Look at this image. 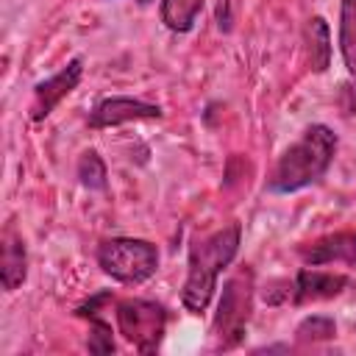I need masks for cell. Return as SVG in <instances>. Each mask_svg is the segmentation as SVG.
Masks as SVG:
<instances>
[{
	"instance_id": "cell-2",
	"label": "cell",
	"mask_w": 356,
	"mask_h": 356,
	"mask_svg": "<svg viewBox=\"0 0 356 356\" xmlns=\"http://www.w3.org/2000/svg\"><path fill=\"white\" fill-rule=\"evenodd\" d=\"M337 153V134L328 125H309L278 159L267 189L278 192V195H289L298 192L314 181H320L325 175V170L331 167Z\"/></svg>"
},
{
	"instance_id": "cell-5",
	"label": "cell",
	"mask_w": 356,
	"mask_h": 356,
	"mask_svg": "<svg viewBox=\"0 0 356 356\" xmlns=\"http://www.w3.org/2000/svg\"><path fill=\"white\" fill-rule=\"evenodd\" d=\"M117 328L139 353H156L167 328V312L161 303L131 298L117 303Z\"/></svg>"
},
{
	"instance_id": "cell-1",
	"label": "cell",
	"mask_w": 356,
	"mask_h": 356,
	"mask_svg": "<svg viewBox=\"0 0 356 356\" xmlns=\"http://www.w3.org/2000/svg\"><path fill=\"white\" fill-rule=\"evenodd\" d=\"M239 242H242V225L231 222V225H225L203 239H195L189 245V261H186L189 270H186V281H184V292H181L186 312H192V314L206 312V306L217 289V278L234 261Z\"/></svg>"
},
{
	"instance_id": "cell-10",
	"label": "cell",
	"mask_w": 356,
	"mask_h": 356,
	"mask_svg": "<svg viewBox=\"0 0 356 356\" xmlns=\"http://www.w3.org/2000/svg\"><path fill=\"white\" fill-rule=\"evenodd\" d=\"M348 278L339 275V273H325V270H300L298 278H295V298L298 303L303 300H325V298H334L345 289Z\"/></svg>"
},
{
	"instance_id": "cell-15",
	"label": "cell",
	"mask_w": 356,
	"mask_h": 356,
	"mask_svg": "<svg viewBox=\"0 0 356 356\" xmlns=\"http://www.w3.org/2000/svg\"><path fill=\"white\" fill-rule=\"evenodd\" d=\"M298 339L303 342H317V339H331L337 334V325L331 317H323V314H312L306 317L300 325H298Z\"/></svg>"
},
{
	"instance_id": "cell-11",
	"label": "cell",
	"mask_w": 356,
	"mask_h": 356,
	"mask_svg": "<svg viewBox=\"0 0 356 356\" xmlns=\"http://www.w3.org/2000/svg\"><path fill=\"white\" fill-rule=\"evenodd\" d=\"M306 50L314 72H325L331 64V31L323 17H312L306 22Z\"/></svg>"
},
{
	"instance_id": "cell-12",
	"label": "cell",
	"mask_w": 356,
	"mask_h": 356,
	"mask_svg": "<svg viewBox=\"0 0 356 356\" xmlns=\"http://www.w3.org/2000/svg\"><path fill=\"white\" fill-rule=\"evenodd\" d=\"M200 8L203 0H161V22L175 33H186L195 25Z\"/></svg>"
},
{
	"instance_id": "cell-13",
	"label": "cell",
	"mask_w": 356,
	"mask_h": 356,
	"mask_svg": "<svg viewBox=\"0 0 356 356\" xmlns=\"http://www.w3.org/2000/svg\"><path fill=\"white\" fill-rule=\"evenodd\" d=\"M339 50L350 75H356V0H342L339 8Z\"/></svg>"
},
{
	"instance_id": "cell-6",
	"label": "cell",
	"mask_w": 356,
	"mask_h": 356,
	"mask_svg": "<svg viewBox=\"0 0 356 356\" xmlns=\"http://www.w3.org/2000/svg\"><path fill=\"white\" fill-rule=\"evenodd\" d=\"M81 75H83V61L81 58H72L67 67H61L53 78H47V81H42V83H36V89H33V106H31V117L39 122V120H44L75 86H78V81H81Z\"/></svg>"
},
{
	"instance_id": "cell-3",
	"label": "cell",
	"mask_w": 356,
	"mask_h": 356,
	"mask_svg": "<svg viewBox=\"0 0 356 356\" xmlns=\"http://www.w3.org/2000/svg\"><path fill=\"white\" fill-rule=\"evenodd\" d=\"M253 289L256 286H253V270L250 267L236 270L225 281L222 298L217 303L214 325H211L217 348L228 350V348H236L242 342L248 320H250V309H253Z\"/></svg>"
},
{
	"instance_id": "cell-17",
	"label": "cell",
	"mask_w": 356,
	"mask_h": 356,
	"mask_svg": "<svg viewBox=\"0 0 356 356\" xmlns=\"http://www.w3.org/2000/svg\"><path fill=\"white\" fill-rule=\"evenodd\" d=\"M353 78H356V75H353ZM339 103H342V111H345V114H356V81H350V83L342 86Z\"/></svg>"
},
{
	"instance_id": "cell-16",
	"label": "cell",
	"mask_w": 356,
	"mask_h": 356,
	"mask_svg": "<svg viewBox=\"0 0 356 356\" xmlns=\"http://www.w3.org/2000/svg\"><path fill=\"white\" fill-rule=\"evenodd\" d=\"M89 317V350L92 353H114V337H111V325L106 320H100L97 314H86Z\"/></svg>"
},
{
	"instance_id": "cell-9",
	"label": "cell",
	"mask_w": 356,
	"mask_h": 356,
	"mask_svg": "<svg viewBox=\"0 0 356 356\" xmlns=\"http://www.w3.org/2000/svg\"><path fill=\"white\" fill-rule=\"evenodd\" d=\"M0 278H3V289L6 292H14L25 275H28V253H25V242L22 236L14 231V225H6L3 228V236H0Z\"/></svg>"
},
{
	"instance_id": "cell-4",
	"label": "cell",
	"mask_w": 356,
	"mask_h": 356,
	"mask_svg": "<svg viewBox=\"0 0 356 356\" xmlns=\"http://www.w3.org/2000/svg\"><path fill=\"white\" fill-rule=\"evenodd\" d=\"M97 264L120 284H142L159 267V250L147 239L114 236L97 248Z\"/></svg>"
},
{
	"instance_id": "cell-14",
	"label": "cell",
	"mask_w": 356,
	"mask_h": 356,
	"mask_svg": "<svg viewBox=\"0 0 356 356\" xmlns=\"http://www.w3.org/2000/svg\"><path fill=\"white\" fill-rule=\"evenodd\" d=\"M78 178L89 189H103L106 186V164H103V159L95 150H89V153L81 156V161H78Z\"/></svg>"
},
{
	"instance_id": "cell-7",
	"label": "cell",
	"mask_w": 356,
	"mask_h": 356,
	"mask_svg": "<svg viewBox=\"0 0 356 356\" xmlns=\"http://www.w3.org/2000/svg\"><path fill=\"white\" fill-rule=\"evenodd\" d=\"M159 117H161V108L153 103L134 100V97H106L89 114V125L111 128V125H122V122H134V120H159Z\"/></svg>"
},
{
	"instance_id": "cell-8",
	"label": "cell",
	"mask_w": 356,
	"mask_h": 356,
	"mask_svg": "<svg viewBox=\"0 0 356 356\" xmlns=\"http://www.w3.org/2000/svg\"><path fill=\"white\" fill-rule=\"evenodd\" d=\"M300 256L306 264L320 267V264H356V231H339L331 236H323L306 248H300Z\"/></svg>"
}]
</instances>
